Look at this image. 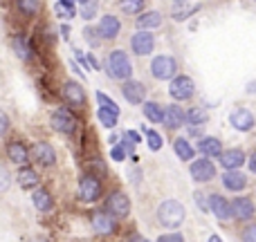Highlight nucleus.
Here are the masks:
<instances>
[{
    "mask_svg": "<svg viewBox=\"0 0 256 242\" xmlns=\"http://www.w3.org/2000/svg\"><path fill=\"white\" fill-rule=\"evenodd\" d=\"M186 211L180 202L176 200H166L158 207V222L164 227V229H178V227L184 222Z\"/></svg>",
    "mask_w": 256,
    "mask_h": 242,
    "instance_id": "nucleus-1",
    "label": "nucleus"
},
{
    "mask_svg": "<svg viewBox=\"0 0 256 242\" xmlns=\"http://www.w3.org/2000/svg\"><path fill=\"white\" fill-rule=\"evenodd\" d=\"M108 74L117 81H128L132 74V65H130V58L126 56V52L122 49H115L110 52L108 56Z\"/></svg>",
    "mask_w": 256,
    "mask_h": 242,
    "instance_id": "nucleus-2",
    "label": "nucleus"
},
{
    "mask_svg": "<svg viewBox=\"0 0 256 242\" xmlns=\"http://www.w3.org/2000/svg\"><path fill=\"white\" fill-rule=\"evenodd\" d=\"M150 74H153V79L158 81H168L173 79V76L178 74V63L173 56H166V54H162V56H155L153 63H150Z\"/></svg>",
    "mask_w": 256,
    "mask_h": 242,
    "instance_id": "nucleus-3",
    "label": "nucleus"
},
{
    "mask_svg": "<svg viewBox=\"0 0 256 242\" xmlns=\"http://www.w3.org/2000/svg\"><path fill=\"white\" fill-rule=\"evenodd\" d=\"M196 92V83L191 76H173L171 79V85H168V94H171L176 101H189Z\"/></svg>",
    "mask_w": 256,
    "mask_h": 242,
    "instance_id": "nucleus-4",
    "label": "nucleus"
},
{
    "mask_svg": "<svg viewBox=\"0 0 256 242\" xmlns=\"http://www.w3.org/2000/svg\"><path fill=\"white\" fill-rule=\"evenodd\" d=\"M52 128L56 132H61V135H72V132L76 130L74 115H72L68 108H58V110H54V115H52Z\"/></svg>",
    "mask_w": 256,
    "mask_h": 242,
    "instance_id": "nucleus-5",
    "label": "nucleus"
},
{
    "mask_svg": "<svg viewBox=\"0 0 256 242\" xmlns=\"http://www.w3.org/2000/svg\"><path fill=\"white\" fill-rule=\"evenodd\" d=\"M189 173L196 182L204 184V182H212L216 177V166H214L212 159H196V162H191Z\"/></svg>",
    "mask_w": 256,
    "mask_h": 242,
    "instance_id": "nucleus-6",
    "label": "nucleus"
},
{
    "mask_svg": "<svg viewBox=\"0 0 256 242\" xmlns=\"http://www.w3.org/2000/svg\"><path fill=\"white\" fill-rule=\"evenodd\" d=\"M99 195H102V182H99L94 175L81 177V182H79V198L84 200V202H94V200H99Z\"/></svg>",
    "mask_w": 256,
    "mask_h": 242,
    "instance_id": "nucleus-7",
    "label": "nucleus"
},
{
    "mask_svg": "<svg viewBox=\"0 0 256 242\" xmlns=\"http://www.w3.org/2000/svg\"><path fill=\"white\" fill-rule=\"evenodd\" d=\"M106 211L112 213L115 218H126L130 213V200L122 191H115L110 198L106 200Z\"/></svg>",
    "mask_w": 256,
    "mask_h": 242,
    "instance_id": "nucleus-8",
    "label": "nucleus"
},
{
    "mask_svg": "<svg viewBox=\"0 0 256 242\" xmlns=\"http://www.w3.org/2000/svg\"><path fill=\"white\" fill-rule=\"evenodd\" d=\"M155 47V38L153 34H148L146 29H140L137 34H132L130 38V49L137 54V56H146V54H150Z\"/></svg>",
    "mask_w": 256,
    "mask_h": 242,
    "instance_id": "nucleus-9",
    "label": "nucleus"
},
{
    "mask_svg": "<svg viewBox=\"0 0 256 242\" xmlns=\"http://www.w3.org/2000/svg\"><path fill=\"white\" fill-rule=\"evenodd\" d=\"M92 229L97 231L99 236H110V234H115V227H117V222H115V216L112 213H108V211H94L92 213Z\"/></svg>",
    "mask_w": 256,
    "mask_h": 242,
    "instance_id": "nucleus-10",
    "label": "nucleus"
},
{
    "mask_svg": "<svg viewBox=\"0 0 256 242\" xmlns=\"http://www.w3.org/2000/svg\"><path fill=\"white\" fill-rule=\"evenodd\" d=\"M122 94H124V99L128 103H132V106H140V103H144V97H146V88L140 83V81H124V85H122Z\"/></svg>",
    "mask_w": 256,
    "mask_h": 242,
    "instance_id": "nucleus-11",
    "label": "nucleus"
},
{
    "mask_svg": "<svg viewBox=\"0 0 256 242\" xmlns=\"http://www.w3.org/2000/svg\"><path fill=\"white\" fill-rule=\"evenodd\" d=\"M63 99H66L68 106H74V108L86 106V92L79 83H74V81H68V83L63 85Z\"/></svg>",
    "mask_w": 256,
    "mask_h": 242,
    "instance_id": "nucleus-12",
    "label": "nucleus"
},
{
    "mask_svg": "<svg viewBox=\"0 0 256 242\" xmlns=\"http://www.w3.org/2000/svg\"><path fill=\"white\" fill-rule=\"evenodd\" d=\"M209 211L222 222L230 220V218L234 216V211H232V202H227L222 195H216V193L209 195Z\"/></svg>",
    "mask_w": 256,
    "mask_h": 242,
    "instance_id": "nucleus-13",
    "label": "nucleus"
},
{
    "mask_svg": "<svg viewBox=\"0 0 256 242\" xmlns=\"http://www.w3.org/2000/svg\"><path fill=\"white\" fill-rule=\"evenodd\" d=\"M230 123L236 128V130H240V132H248V130H252L254 128V115L250 110H245V108H236L234 112L230 115Z\"/></svg>",
    "mask_w": 256,
    "mask_h": 242,
    "instance_id": "nucleus-14",
    "label": "nucleus"
},
{
    "mask_svg": "<svg viewBox=\"0 0 256 242\" xmlns=\"http://www.w3.org/2000/svg\"><path fill=\"white\" fill-rule=\"evenodd\" d=\"M120 29H122L120 18H117V16H110V13H108V16H102V20H99V27H97L99 36H102V38H108V40L117 38Z\"/></svg>",
    "mask_w": 256,
    "mask_h": 242,
    "instance_id": "nucleus-15",
    "label": "nucleus"
},
{
    "mask_svg": "<svg viewBox=\"0 0 256 242\" xmlns=\"http://www.w3.org/2000/svg\"><path fill=\"white\" fill-rule=\"evenodd\" d=\"M232 211H234L236 220H252L256 213V207L250 198H236L232 202Z\"/></svg>",
    "mask_w": 256,
    "mask_h": 242,
    "instance_id": "nucleus-16",
    "label": "nucleus"
},
{
    "mask_svg": "<svg viewBox=\"0 0 256 242\" xmlns=\"http://www.w3.org/2000/svg\"><path fill=\"white\" fill-rule=\"evenodd\" d=\"M222 186H225L227 191L238 193V191H243L245 186H248V177H245L238 168H232V171H227L225 175H222Z\"/></svg>",
    "mask_w": 256,
    "mask_h": 242,
    "instance_id": "nucleus-17",
    "label": "nucleus"
},
{
    "mask_svg": "<svg viewBox=\"0 0 256 242\" xmlns=\"http://www.w3.org/2000/svg\"><path fill=\"white\" fill-rule=\"evenodd\" d=\"M34 157L40 166H54V164H56V153H54V148L48 144V141L34 144Z\"/></svg>",
    "mask_w": 256,
    "mask_h": 242,
    "instance_id": "nucleus-18",
    "label": "nucleus"
},
{
    "mask_svg": "<svg viewBox=\"0 0 256 242\" xmlns=\"http://www.w3.org/2000/svg\"><path fill=\"white\" fill-rule=\"evenodd\" d=\"M7 159L12 164H27L30 162V153H27V146L22 141H9L7 144Z\"/></svg>",
    "mask_w": 256,
    "mask_h": 242,
    "instance_id": "nucleus-19",
    "label": "nucleus"
},
{
    "mask_svg": "<svg viewBox=\"0 0 256 242\" xmlns=\"http://www.w3.org/2000/svg\"><path fill=\"white\" fill-rule=\"evenodd\" d=\"M218 159H220V164L227 168V171H232V168H240V166H243L248 157H245V153L240 148H230V150H222V155Z\"/></svg>",
    "mask_w": 256,
    "mask_h": 242,
    "instance_id": "nucleus-20",
    "label": "nucleus"
},
{
    "mask_svg": "<svg viewBox=\"0 0 256 242\" xmlns=\"http://www.w3.org/2000/svg\"><path fill=\"white\" fill-rule=\"evenodd\" d=\"M186 121V112L182 110L180 106H168L164 108V126L171 128V130H176V128L184 126Z\"/></svg>",
    "mask_w": 256,
    "mask_h": 242,
    "instance_id": "nucleus-21",
    "label": "nucleus"
},
{
    "mask_svg": "<svg viewBox=\"0 0 256 242\" xmlns=\"http://www.w3.org/2000/svg\"><path fill=\"white\" fill-rule=\"evenodd\" d=\"M198 150L204 157H220L222 155V141L216 137H202L198 141Z\"/></svg>",
    "mask_w": 256,
    "mask_h": 242,
    "instance_id": "nucleus-22",
    "label": "nucleus"
},
{
    "mask_svg": "<svg viewBox=\"0 0 256 242\" xmlns=\"http://www.w3.org/2000/svg\"><path fill=\"white\" fill-rule=\"evenodd\" d=\"M137 29H153V27L162 25V13L160 11H144L142 16H137L135 20Z\"/></svg>",
    "mask_w": 256,
    "mask_h": 242,
    "instance_id": "nucleus-23",
    "label": "nucleus"
},
{
    "mask_svg": "<svg viewBox=\"0 0 256 242\" xmlns=\"http://www.w3.org/2000/svg\"><path fill=\"white\" fill-rule=\"evenodd\" d=\"M18 186H20V189H36V186H38V173L30 166L20 168V171H18Z\"/></svg>",
    "mask_w": 256,
    "mask_h": 242,
    "instance_id": "nucleus-24",
    "label": "nucleus"
},
{
    "mask_svg": "<svg viewBox=\"0 0 256 242\" xmlns=\"http://www.w3.org/2000/svg\"><path fill=\"white\" fill-rule=\"evenodd\" d=\"M173 150H176V155L182 159V162H189V159H194V155H196L194 146H191L184 137H178V139L173 141Z\"/></svg>",
    "mask_w": 256,
    "mask_h": 242,
    "instance_id": "nucleus-25",
    "label": "nucleus"
},
{
    "mask_svg": "<svg viewBox=\"0 0 256 242\" xmlns=\"http://www.w3.org/2000/svg\"><path fill=\"white\" fill-rule=\"evenodd\" d=\"M32 204H34L38 211H50V209H52V198H50V193L45 189L36 186L34 193H32Z\"/></svg>",
    "mask_w": 256,
    "mask_h": 242,
    "instance_id": "nucleus-26",
    "label": "nucleus"
},
{
    "mask_svg": "<svg viewBox=\"0 0 256 242\" xmlns=\"http://www.w3.org/2000/svg\"><path fill=\"white\" fill-rule=\"evenodd\" d=\"M144 117L150 123H162L164 121V108L155 101H144Z\"/></svg>",
    "mask_w": 256,
    "mask_h": 242,
    "instance_id": "nucleus-27",
    "label": "nucleus"
},
{
    "mask_svg": "<svg viewBox=\"0 0 256 242\" xmlns=\"http://www.w3.org/2000/svg\"><path fill=\"white\" fill-rule=\"evenodd\" d=\"M207 119H209V115L202 106H196L186 112V123H189V126H204Z\"/></svg>",
    "mask_w": 256,
    "mask_h": 242,
    "instance_id": "nucleus-28",
    "label": "nucleus"
},
{
    "mask_svg": "<svg viewBox=\"0 0 256 242\" xmlns=\"http://www.w3.org/2000/svg\"><path fill=\"white\" fill-rule=\"evenodd\" d=\"M16 2V9L22 13V16L32 18L36 16V11L40 9V0H14Z\"/></svg>",
    "mask_w": 256,
    "mask_h": 242,
    "instance_id": "nucleus-29",
    "label": "nucleus"
},
{
    "mask_svg": "<svg viewBox=\"0 0 256 242\" xmlns=\"http://www.w3.org/2000/svg\"><path fill=\"white\" fill-rule=\"evenodd\" d=\"M54 11H56V16L63 18V20H70V18L76 16L74 4H72V2H66V0H58V2L54 4Z\"/></svg>",
    "mask_w": 256,
    "mask_h": 242,
    "instance_id": "nucleus-30",
    "label": "nucleus"
},
{
    "mask_svg": "<svg viewBox=\"0 0 256 242\" xmlns=\"http://www.w3.org/2000/svg\"><path fill=\"white\" fill-rule=\"evenodd\" d=\"M198 7H200V4H184V2H180V7L173 9V18H176V20H186V18H189L194 11H198Z\"/></svg>",
    "mask_w": 256,
    "mask_h": 242,
    "instance_id": "nucleus-31",
    "label": "nucleus"
},
{
    "mask_svg": "<svg viewBox=\"0 0 256 242\" xmlns=\"http://www.w3.org/2000/svg\"><path fill=\"white\" fill-rule=\"evenodd\" d=\"M97 117H99V121H102L106 128H115L117 126V112L108 110V108H102V110L97 112Z\"/></svg>",
    "mask_w": 256,
    "mask_h": 242,
    "instance_id": "nucleus-32",
    "label": "nucleus"
},
{
    "mask_svg": "<svg viewBox=\"0 0 256 242\" xmlns=\"http://www.w3.org/2000/svg\"><path fill=\"white\" fill-rule=\"evenodd\" d=\"M144 2L146 0H122L120 7L124 9L126 13H140L142 9H144Z\"/></svg>",
    "mask_w": 256,
    "mask_h": 242,
    "instance_id": "nucleus-33",
    "label": "nucleus"
},
{
    "mask_svg": "<svg viewBox=\"0 0 256 242\" xmlns=\"http://www.w3.org/2000/svg\"><path fill=\"white\" fill-rule=\"evenodd\" d=\"M12 45H14V49H16V54L20 58H30V47H27V43H25L22 36H16V38L12 40Z\"/></svg>",
    "mask_w": 256,
    "mask_h": 242,
    "instance_id": "nucleus-34",
    "label": "nucleus"
},
{
    "mask_svg": "<svg viewBox=\"0 0 256 242\" xmlns=\"http://www.w3.org/2000/svg\"><path fill=\"white\" fill-rule=\"evenodd\" d=\"M146 132V139H148V148L150 150H160L162 148V137H160V132H155V130H144Z\"/></svg>",
    "mask_w": 256,
    "mask_h": 242,
    "instance_id": "nucleus-35",
    "label": "nucleus"
},
{
    "mask_svg": "<svg viewBox=\"0 0 256 242\" xmlns=\"http://www.w3.org/2000/svg\"><path fill=\"white\" fill-rule=\"evenodd\" d=\"M97 101H99V106H102V108H108V110H112V112H117V115H120V106H117L110 97H106L104 92H97Z\"/></svg>",
    "mask_w": 256,
    "mask_h": 242,
    "instance_id": "nucleus-36",
    "label": "nucleus"
},
{
    "mask_svg": "<svg viewBox=\"0 0 256 242\" xmlns=\"http://www.w3.org/2000/svg\"><path fill=\"white\" fill-rule=\"evenodd\" d=\"M94 13H97V0H90V2H84V7H81V16L84 18H94Z\"/></svg>",
    "mask_w": 256,
    "mask_h": 242,
    "instance_id": "nucleus-37",
    "label": "nucleus"
},
{
    "mask_svg": "<svg viewBox=\"0 0 256 242\" xmlns=\"http://www.w3.org/2000/svg\"><path fill=\"white\" fill-rule=\"evenodd\" d=\"M240 238L248 240V242H256V225H250L243 229V234H240Z\"/></svg>",
    "mask_w": 256,
    "mask_h": 242,
    "instance_id": "nucleus-38",
    "label": "nucleus"
},
{
    "mask_svg": "<svg viewBox=\"0 0 256 242\" xmlns=\"http://www.w3.org/2000/svg\"><path fill=\"white\" fill-rule=\"evenodd\" d=\"M126 148H124V146H115V148H112L110 150V157L112 159H115V162H124V159H126Z\"/></svg>",
    "mask_w": 256,
    "mask_h": 242,
    "instance_id": "nucleus-39",
    "label": "nucleus"
},
{
    "mask_svg": "<svg viewBox=\"0 0 256 242\" xmlns=\"http://www.w3.org/2000/svg\"><path fill=\"white\" fill-rule=\"evenodd\" d=\"M158 240L160 242H182L184 240V236L182 234H164V236H160Z\"/></svg>",
    "mask_w": 256,
    "mask_h": 242,
    "instance_id": "nucleus-40",
    "label": "nucleus"
},
{
    "mask_svg": "<svg viewBox=\"0 0 256 242\" xmlns=\"http://www.w3.org/2000/svg\"><path fill=\"white\" fill-rule=\"evenodd\" d=\"M0 121H2V128H0V132H2V135H7V128H9V119H7V115H0Z\"/></svg>",
    "mask_w": 256,
    "mask_h": 242,
    "instance_id": "nucleus-41",
    "label": "nucleus"
},
{
    "mask_svg": "<svg viewBox=\"0 0 256 242\" xmlns=\"http://www.w3.org/2000/svg\"><path fill=\"white\" fill-rule=\"evenodd\" d=\"M248 166H250V171L252 173H256V150L252 155H250V159H248Z\"/></svg>",
    "mask_w": 256,
    "mask_h": 242,
    "instance_id": "nucleus-42",
    "label": "nucleus"
},
{
    "mask_svg": "<svg viewBox=\"0 0 256 242\" xmlns=\"http://www.w3.org/2000/svg\"><path fill=\"white\" fill-rule=\"evenodd\" d=\"M2 191H7V186H9V175H7V168H2Z\"/></svg>",
    "mask_w": 256,
    "mask_h": 242,
    "instance_id": "nucleus-43",
    "label": "nucleus"
},
{
    "mask_svg": "<svg viewBox=\"0 0 256 242\" xmlns=\"http://www.w3.org/2000/svg\"><path fill=\"white\" fill-rule=\"evenodd\" d=\"M126 135H128V137H130V139H132V141H135V144H140V135H137V132L128 130V132H126Z\"/></svg>",
    "mask_w": 256,
    "mask_h": 242,
    "instance_id": "nucleus-44",
    "label": "nucleus"
},
{
    "mask_svg": "<svg viewBox=\"0 0 256 242\" xmlns=\"http://www.w3.org/2000/svg\"><path fill=\"white\" fill-rule=\"evenodd\" d=\"M176 2H186V0H176Z\"/></svg>",
    "mask_w": 256,
    "mask_h": 242,
    "instance_id": "nucleus-45",
    "label": "nucleus"
}]
</instances>
